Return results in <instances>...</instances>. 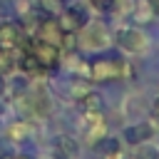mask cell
Here are the masks:
<instances>
[{
    "label": "cell",
    "mask_w": 159,
    "mask_h": 159,
    "mask_svg": "<svg viewBox=\"0 0 159 159\" xmlns=\"http://www.w3.org/2000/svg\"><path fill=\"white\" fill-rule=\"evenodd\" d=\"M94 147H97L102 154H109V152H117V149H119V142H117L114 137H102Z\"/></svg>",
    "instance_id": "obj_12"
},
{
    "label": "cell",
    "mask_w": 159,
    "mask_h": 159,
    "mask_svg": "<svg viewBox=\"0 0 159 159\" xmlns=\"http://www.w3.org/2000/svg\"><path fill=\"white\" fill-rule=\"evenodd\" d=\"M152 134H154V127L149 122H139V124H132L124 129V139L129 144H142V142L152 139Z\"/></svg>",
    "instance_id": "obj_5"
},
{
    "label": "cell",
    "mask_w": 159,
    "mask_h": 159,
    "mask_svg": "<svg viewBox=\"0 0 159 159\" xmlns=\"http://www.w3.org/2000/svg\"><path fill=\"white\" fill-rule=\"evenodd\" d=\"M0 92H2V82H0Z\"/></svg>",
    "instance_id": "obj_20"
},
{
    "label": "cell",
    "mask_w": 159,
    "mask_h": 159,
    "mask_svg": "<svg viewBox=\"0 0 159 159\" xmlns=\"http://www.w3.org/2000/svg\"><path fill=\"white\" fill-rule=\"evenodd\" d=\"M94 7H99V10H112L114 7V0H89Z\"/></svg>",
    "instance_id": "obj_15"
},
{
    "label": "cell",
    "mask_w": 159,
    "mask_h": 159,
    "mask_svg": "<svg viewBox=\"0 0 159 159\" xmlns=\"http://www.w3.org/2000/svg\"><path fill=\"white\" fill-rule=\"evenodd\" d=\"M7 67H10V55L0 47V75H2V72H7Z\"/></svg>",
    "instance_id": "obj_14"
},
{
    "label": "cell",
    "mask_w": 159,
    "mask_h": 159,
    "mask_svg": "<svg viewBox=\"0 0 159 159\" xmlns=\"http://www.w3.org/2000/svg\"><path fill=\"white\" fill-rule=\"evenodd\" d=\"M117 42H119V47L127 50V52H144L147 45H149L147 37H144L139 30H132V27L117 30Z\"/></svg>",
    "instance_id": "obj_2"
},
{
    "label": "cell",
    "mask_w": 159,
    "mask_h": 159,
    "mask_svg": "<svg viewBox=\"0 0 159 159\" xmlns=\"http://www.w3.org/2000/svg\"><path fill=\"white\" fill-rule=\"evenodd\" d=\"M104 159H124V154L117 149V152H109V154H104Z\"/></svg>",
    "instance_id": "obj_16"
},
{
    "label": "cell",
    "mask_w": 159,
    "mask_h": 159,
    "mask_svg": "<svg viewBox=\"0 0 159 159\" xmlns=\"http://www.w3.org/2000/svg\"><path fill=\"white\" fill-rule=\"evenodd\" d=\"M32 57L37 60V65L40 67H55L57 65V60H60V47L57 45H50V42H35L32 45Z\"/></svg>",
    "instance_id": "obj_3"
},
{
    "label": "cell",
    "mask_w": 159,
    "mask_h": 159,
    "mask_svg": "<svg viewBox=\"0 0 159 159\" xmlns=\"http://www.w3.org/2000/svg\"><path fill=\"white\" fill-rule=\"evenodd\" d=\"M20 67H22L25 72H35L40 65H37V60H35V57H32V52H30V55H22V60H20Z\"/></svg>",
    "instance_id": "obj_13"
},
{
    "label": "cell",
    "mask_w": 159,
    "mask_h": 159,
    "mask_svg": "<svg viewBox=\"0 0 159 159\" xmlns=\"http://www.w3.org/2000/svg\"><path fill=\"white\" fill-rule=\"evenodd\" d=\"M55 154L57 157H62V159H77V154H80V147H77V142L72 139V137H57L55 139Z\"/></svg>",
    "instance_id": "obj_6"
},
{
    "label": "cell",
    "mask_w": 159,
    "mask_h": 159,
    "mask_svg": "<svg viewBox=\"0 0 159 159\" xmlns=\"http://www.w3.org/2000/svg\"><path fill=\"white\" fill-rule=\"evenodd\" d=\"M147 2H149V7H152L157 15H159V0H147Z\"/></svg>",
    "instance_id": "obj_17"
},
{
    "label": "cell",
    "mask_w": 159,
    "mask_h": 159,
    "mask_svg": "<svg viewBox=\"0 0 159 159\" xmlns=\"http://www.w3.org/2000/svg\"><path fill=\"white\" fill-rule=\"evenodd\" d=\"M60 2H65V5H67V2H70V0H60Z\"/></svg>",
    "instance_id": "obj_19"
},
{
    "label": "cell",
    "mask_w": 159,
    "mask_h": 159,
    "mask_svg": "<svg viewBox=\"0 0 159 159\" xmlns=\"http://www.w3.org/2000/svg\"><path fill=\"white\" fill-rule=\"evenodd\" d=\"M154 112L159 114V94H157V99H154Z\"/></svg>",
    "instance_id": "obj_18"
},
{
    "label": "cell",
    "mask_w": 159,
    "mask_h": 159,
    "mask_svg": "<svg viewBox=\"0 0 159 159\" xmlns=\"http://www.w3.org/2000/svg\"><path fill=\"white\" fill-rule=\"evenodd\" d=\"M87 45L89 47H102L104 45V30L102 27H89V32H87Z\"/></svg>",
    "instance_id": "obj_11"
},
{
    "label": "cell",
    "mask_w": 159,
    "mask_h": 159,
    "mask_svg": "<svg viewBox=\"0 0 159 159\" xmlns=\"http://www.w3.org/2000/svg\"><path fill=\"white\" fill-rule=\"evenodd\" d=\"M20 40V32L12 22H0V45L2 47H15Z\"/></svg>",
    "instance_id": "obj_8"
},
{
    "label": "cell",
    "mask_w": 159,
    "mask_h": 159,
    "mask_svg": "<svg viewBox=\"0 0 159 159\" xmlns=\"http://www.w3.org/2000/svg\"><path fill=\"white\" fill-rule=\"evenodd\" d=\"M62 37H65V30L60 27V22L57 20H42V25H40V40L42 42H50V45H60L62 42Z\"/></svg>",
    "instance_id": "obj_4"
},
{
    "label": "cell",
    "mask_w": 159,
    "mask_h": 159,
    "mask_svg": "<svg viewBox=\"0 0 159 159\" xmlns=\"http://www.w3.org/2000/svg\"><path fill=\"white\" fill-rule=\"evenodd\" d=\"M77 102H80V107H82L84 114H102V99H99V94L87 92V94L80 97Z\"/></svg>",
    "instance_id": "obj_7"
},
{
    "label": "cell",
    "mask_w": 159,
    "mask_h": 159,
    "mask_svg": "<svg viewBox=\"0 0 159 159\" xmlns=\"http://www.w3.org/2000/svg\"><path fill=\"white\" fill-rule=\"evenodd\" d=\"M134 159H159V149L154 144H139L134 152Z\"/></svg>",
    "instance_id": "obj_10"
},
{
    "label": "cell",
    "mask_w": 159,
    "mask_h": 159,
    "mask_svg": "<svg viewBox=\"0 0 159 159\" xmlns=\"http://www.w3.org/2000/svg\"><path fill=\"white\" fill-rule=\"evenodd\" d=\"M127 72V65L114 57V60H94L89 65V77L94 82H104V80H119Z\"/></svg>",
    "instance_id": "obj_1"
},
{
    "label": "cell",
    "mask_w": 159,
    "mask_h": 159,
    "mask_svg": "<svg viewBox=\"0 0 159 159\" xmlns=\"http://www.w3.org/2000/svg\"><path fill=\"white\" fill-rule=\"evenodd\" d=\"M27 134H30V124H27V122H17V124H12V127L7 129V137L15 139V142H22Z\"/></svg>",
    "instance_id": "obj_9"
}]
</instances>
